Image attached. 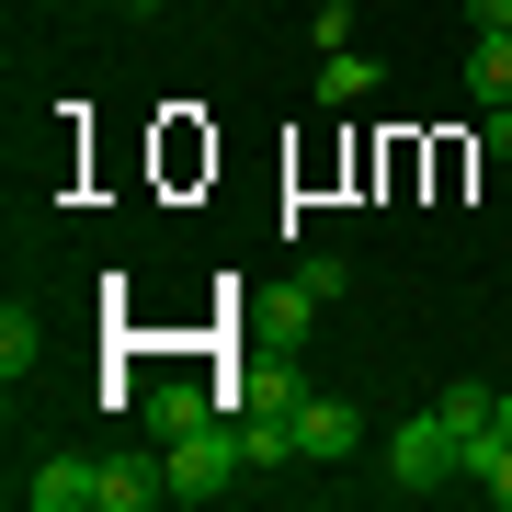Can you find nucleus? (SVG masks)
Instances as JSON below:
<instances>
[{"mask_svg": "<svg viewBox=\"0 0 512 512\" xmlns=\"http://www.w3.org/2000/svg\"><path fill=\"white\" fill-rule=\"evenodd\" d=\"M239 421H194V433H160V490L171 501H228L239 490Z\"/></svg>", "mask_w": 512, "mask_h": 512, "instance_id": "f257e3e1", "label": "nucleus"}, {"mask_svg": "<svg viewBox=\"0 0 512 512\" xmlns=\"http://www.w3.org/2000/svg\"><path fill=\"white\" fill-rule=\"evenodd\" d=\"M387 478H399V490H444V478H456V421L444 410L399 421V433H387Z\"/></svg>", "mask_w": 512, "mask_h": 512, "instance_id": "f03ea898", "label": "nucleus"}, {"mask_svg": "<svg viewBox=\"0 0 512 512\" xmlns=\"http://www.w3.org/2000/svg\"><path fill=\"white\" fill-rule=\"evenodd\" d=\"M296 456L308 467H353L365 456V410L353 399H296Z\"/></svg>", "mask_w": 512, "mask_h": 512, "instance_id": "7ed1b4c3", "label": "nucleus"}, {"mask_svg": "<svg viewBox=\"0 0 512 512\" xmlns=\"http://www.w3.org/2000/svg\"><path fill=\"white\" fill-rule=\"evenodd\" d=\"M23 512H103V456H46L23 478Z\"/></svg>", "mask_w": 512, "mask_h": 512, "instance_id": "20e7f679", "label": "nucleus"}, {"mask_svg": "<svg viewBox=\"0 0 512 512\" xmlns=\"http://www.w3.org/2000/svg\"><path fill=\"white\" fill-rule=\"evenodd\" d=\"M239 456L251 467H296V410H239Z\"/></svg>", "mask_w": 512, "mask_h": 512, "instance_id": "39448f33", "label": "nucleus"}, {"mask_svg": "<svg viewBox=\"0 0 512 512\" xmlns=\"http://www.w3.org/2000/svg\"><path fill=\"white\" fill-rule=\"evenodd\" d=\"M330 296H342V251H308V262H296V285H285V319L308 330V319L330 308Z\"/></svg>", "mask_w": 512, "mask_h": 512, "instance_id": "423d86ee", "label": "nucleus"}, {"mask_svg": "<svg viewBox=\"0 0 512 512\" xmlns=\"http://www.w3.org/2000/svg\"><path fill=\"white\" fill-rule=\"evenodd\" d=\"M467 80H478V103H512V35H478L467 46Z\"/></svg>", "mask_w": 512, "mask_h": 512, "instance_id": "0eeeda50", "label": "nucleus"}, {"mask_svg": "<svg viewBox=\"0 0 512 512\" xmlns=\"http://www.w3.org/2000/svg\"><path fill=\"white\" fill-rule=\"evenodd\" d=\"M319 103H376V69H365V57H319Z\"/></svg>", "mask_w": 512, "mask_h": 512, "instance_id": "6e6552de", "label": "nucleus"}, {"mask_svg": "<svg viewBox=\"0 0 512 512\" xmlns=\"http://www.w3.org/2000/svg\"><path fill=\"white\" fill-rule=\"evenodd\" d=\"M46 353V330H35V308H0V376H23Z\"/></svg>", "mask_w": 512, "mask_h": 512, "instance_id": "1a4fd4ad", "label": "nucleus"}, {"mask_svg": "<svg viewBox=\"0 0 512 512\" xmlns=\"http://www.w3.org/2000/svg\"><path fill=\"white\" fill-rule=\"evenodd\" d=\"M148 421H160V433H194V421H217V410H205V387H160Z\"/></svg>", "mask_w": 512, "mask_h": 512, "instance_id": "9d476101", "label": "nucleus"}, {"mask_svg": "<svg viewBox=\"0 0 512 512\" xmlns=\"http://www.w3.org/2000/svg\"><path fill=\"white\" fill-rule=\"evenodd\" d=\"M353 23H365L353 0H319V23H308V35H319V57H342V46H353Z\"/></svg>", "mask_w": 512, "mask_h": 512, "instance_id": "9b49d317", "label": "nucleus"}, {"mask_svg": "<svg viewBox=\"0 0 512 512\" xmlns=\"http://www.w3.org/2000/svg\"><path fill=\"white\" fill-rule=\"evenodd\" d=\"M478 160H512V103H478Z\"/></svg>", "mask_w": 512, "mask_h": 512, "instance_id": "f8f14e48", "label": "nucleus"}, {"mask_svg": "<svg viewBox=\"0 0 512 512\" xmlns=\"http://www.w3.org/2000/svg\"><path fill=\"white\" fill-rule=\"evenodd\" d=\"M467 23L478 35H512V0H467Z\"/></svg>", "mask_w": 512, "mask_h": 512, "instance_id": "ddd939ff", "label": "nucleus"}, {"mask_svg": "<svg viewBox=\"0 0 512 512\" xmlns=\"http://www.w3.org/2000/svg\"><path fill=\"white\" fill-rule=\"evenodd\" d=\"M137 12H148V0H137Z\"/></svg>", "mask_w": 512, "mask_h": 512, "instance_id": "4468645a", "label": "nucleus"}]
</instances>
